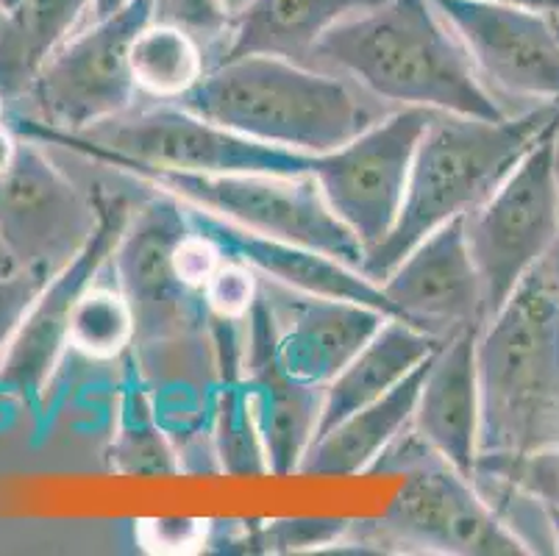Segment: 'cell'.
<instances>
[{
  "label": "cell",
  "mask_w": 559,
  "mask_h": 556,
  "mask_svg": "<svg viewBox=\"0 0 559 556\" xmlns=\"http://www.w3.org/2000/svg\"><path fill=\"white\" fill-rule=\"evenodd\" d=\"M390 109L504 120L512 111L485 86L435 0H381L329 28L312 50Z\"/></svg>",
  "instance_id": "cell-1"
},
{
  "label": "cell",
  "mask_w": 559,
  "mask_h": 556,
  "mask_svg": "<svg viewBox=\"0 0 559 556\" xmlns=\"http://www.w3.org/2000/svg\"><path fill=\"white\" fill-rule=\"evenodd\" d=\"M476 370L479 459L559 446V282L548 257L479 331Z\"/></svg>",
  "instance_id": "cell-2"
},
{
  "label": "cell",
  "mask_w": 559,
  "mask_h": 556,
  "mask_svg": "<svg viewBox=\"0 0 559 556\" xmlns=\"http://www.w3.org/2000/svg\"><path fill=\"white\" fill-rule=\"evenodd\" d=\"M179 106L264 145L301 153L343 147L393 111L343 73L282 56L221 61Z\"/></svg>",
  "instance_id": "cell-3"
},
{
  "label": "cell",
  "mask_w": 559,
  "mask_h": 556,
  "mask_svg": "<svg viewBox=\"0 0 559 556\" xmlns=\"http://www.w3.org/2000/svg\"><path fill=\"white\" fill-rule=\"evenodd\" d=\"M557 120L559 106H532L504 120L435 111L412 156L399 217L365 253L362 273L379 284L429 234L474 212Z\"/></svg>",
  "instance_id": "cell-4"
},
{
  "label": "cell",
  "mask_w": 559,
  "mask_h": 556,
  "mask_svg": "<svg viewBox=\"0 0 559 556\" xmlns=\"http://www.w3.org/2000/svg\"><path fill=\"white\" fill-rule=\"evenodd\" d=\"M7 122L17 137H28L43 145H59L120 176L145 187L167 192L190 206L217 214L234 226L267 237L287 239L318 253L337 259L348 268L362 270L365 248L350 228L340 221L320 192L312 176H271V173H181L165 167L140 165L126 156L90 145L70 131L43 126L23 111L9 109Z\"/></svg>",
  "instance_id": "cell-5"
},
{
  "label": "cell",
  "mask_w": 559,
  "mask_h": 556,
  "mask_svg": "<svg viewBox=\"0 0 559 556\" xmlns=\"http://www.w3.org/2000/svg\"><path fill=\"white\" fill-rule=\"evenodd\" d=\"M437 556H523L526 548L492 514L465 473L443 457H431L404 473L388 512L376 520H350L332 551Z\"/></svg>",
  "instance_id": "cell-6"
},
{
  "label": "cell",
  "mask_w": 559,
  "mask_h": 556,
  "mask_svg": "<svg viewBox=\"0 0 559 556\" xmlns=\"http://www.w3.org/2000/svg\"><path fill=\"white\" fill-rule=\"evenodd\" d=\"M559 120L485 203L462 217L487 320L559 242Z\"/></svg>",
  "instance_id": "cell-7"
},
{
  "label": "cell",
  "mask_w": 559,
  "mask_h": 556,
  "mask_svg": "<svg viewBox=\"0 0 559 556\" xmlns=\"http://www.w3.org/2000/svg\"><path fill=\"white\" fill-rule=\"evenodd\" d=\"M156 0H126L123 7L81 25L50 56L25 98L28 117L56 131L95 129L131 111L136 84L131 79L129 48L151 20Z\"/></svg>",
  "instance_id": "cell-8"
},
{
  "label": "cell",
  "mask_w": 559,
  "mask_h": 556,
  "mask_svg": "<svg viewBox=\"0 0 559 556\" xmlns=\"http://www.w3.org/2000/svg\"><path fill=\"white\" fill-rule=\"evenodd\" d=\"M148 198L131 206L123 234L111 251L109 270L134 315V348L148 354L190 336L210 334L203 295L176 273V245L190 234L185 203L148 187Z\"/></svg>",
  "instance_id": "cell-9"
},
{
  "label": "cell",
  "mask_w": 559,
  "mask_h": 556,
  "mask_svg": "<svg viewBox=\"0 0 559 556\" xmlns=\"http://www.w3.org/2000/svg\"><path fill=\"white\" fill-rule=\"evenodd\" d=\"M90 145L126 156L140 165L181 173H271L312 176L318 153L264 145L221 122L198 117L179 104L126 111L95 129L79 131Z\"/></svg>",
  "instance_id": "cell-10"
},
{
  "label": "cell",
  "mask_w": 559,
  "mask_h": 556,
  "mask_svg": "<svg viewBox=\"0 0 559 556\" xmlns=\"http://www.w3.org/2000/svg\"><path fill=\"white\" fill-rule=\"evenodd\" d=\"M98 223V198L56 167L43 142L20 137L17 156L0 176V237L17 270L59 273L84 251Z\"/></svg>",
  "instance_id": "cell-11"
},
{
  "label": "cell",
  "mask_w": 559,
  "mask_h": 556,
  "mask_svg": "<svg viewBox=\"0 0 559 556\" xmlns=\"http://www.w3.org/2000/svg\"><path fill=\"white\" fill-rule=\"evenodd\" d=\"M435 111L393 109L343 147L318 153L312 178L362 242L365 253L388 237L404 201L412 156Z\"/></svg>",
  "instance_id": "cell-12"
},
{
  "label": "cell",
  "mask_w": 559,
  "mask_h": 556,
  "mask_svg": "<svg viewBox=\"0 0 559 556\" xmlns=\"http://www.w3.org/2000/svg\"><path fill=\"white\" fill-rule=\"evenodd\" d=\"M435 7L501 104L559 106V12L490 0H435Z\"/></svg>",
  "instance_id": "cell-13"
},
{
  "label": "cell",
  "mask_w": 559,
  "mask_h": 556,
  "mask_svg": "<svg viewBox=\"0 0 559 556\" xmlns=\"http://www.w3.org/2000/svg\"><path fill=\"white\" fill-rule=\"evenodd\" d=\"M129 212L131 206L126 201L100 203V223L93 239L39 289L17 334L0 356V395L39 410L56 370L70 351V318L75 300L109 268Z\"/></svg>",
  "instance_id": "cell-14"
},
{
  "label": "cell",
  "mask_w": 559,
  "mask_h": 556,
  "mask_svg": "<svg viewBox=\"0 0 559 556\" xmlns=\"http://www.w3.org/2000/svg\"><path fill=\"white\" fill-rule=\"evenodd\" d=\"M393 318L449 343L487 323L479 273L467 251L465 223L451 221L418 242L379 282Z\"/></svg>",
  "instance_id": "cell-15"
},
{
  "label": "cell",
  "mask_w": 559,
  "mask_h": 556,
  "mask_svg": "<svg viewBox=\"0 0 559 556\" xmlns=\"http://www.w3.org/2000/svg\"><path fill=\"white\" fill-rule=\"evenodd\" d=\"M259 295L273 318L284 374L323 390L390 318L376 306L301 293L264 279H259Z\"/></svg>",
  "instance_id": "cell-16"
},
{
  "label": "cell",
  "mask_w": 559,
  "mask_h": 556,
  "mask_svg": "<svg viewBox=\"0 0 559 556\" xmlns=\"http://www.w3.org/2000/svg\"><path fill=\"white\" fill-rule=\"evenodd\" d=\"M242 387L262 440L267 473L293 476L312 448L323 412V387L304 385L284 374L276 356L273 318L259 295L246 323Z\"/></svg>",
  "instance_id": "cell-17"
},
{
  "label": "cell",
  "mask_w": 559,
  "mask_h": 556,
  "mask_svg": "<svg viewBox=\"0 0 559 556\" xmlns=\"http://www.w3.org/2000/svg\"><path fill=\"white\" fill-rule=\"evenodd\" d=\"M185 212L195 232L206 234L221 245L223 257L248 264L264 282L284 284V287L301 289V293L357 300V304L376 306L393 318V309H390L381 287L370 282L362 270L348 268V264L337 262L326 253L312 251V248H304V245L234 226L217 214L203 212L190 203H185Z\"/></svg>",
  "instance_id": "cell-18"
},
{
  "label": "cell",
  "mask_w": 559,
  "mask_h": 556,
  "mask_svg": "<svg viewBox=\"0 0 559 556\" xmlns=\"http://www.w3.org/2000/svg\"><path fill=\"white\" fill-rule=\"evenodd\" d=\"M479 331L454 336L435 351L426 367L409 426L415 435L471 478L479 459Z\"/></svg>",
  "instance_id": "cell-19"
},
{
  "label": "cell",
  "mask_w": 559,
  "mask_h": 556,
  "mask_svg": "<svg viewBox=\"0 0 559 556\" xmlns=\"http://www.w3.org/2000/svg\"><path fill=\"white\" fill-rule=\"evenodd\" d=\"M376 3L381 0H251L231 20L221 61L282 56L309 64L314 45L329 28Z\"/></svg>",
  "instance_id": "cell-20"
},
{
  "label": "cell",
  "mask_w": 559,
  "mask_h": 556,
  "mask_svg": "<svg viewBox=\"0 0 559 556\" xmlns=\"http://www.w3.org/2000/svg\"><path fill=\"white\" fill-rule=\"evenodd\" d=\"M440 345L443 343H437L435 336L404 323V320H384L381 329L368 340V345L323 390L318 437L326 435L329 428L343 423L354 412L379 401L381 395H388L412 370H418Z\"/></svg>",
  "instance_id": "cell-21"
},
{
  "label": "cell",
  "mask_w": 559,
  "mask_h": 556,
  "mask_svg": "<svg viewBox=\"0 0 559 556\" xmlns=\"http://www.w3.org/2000/svg\"><path fill=\"white\" fill-rule=\"evenodd\" d=\"M429 359L418 370H412L401 385H395L388 395H381L379 401L329 428L326 435H320L304 457L298 473L301 476H359V473H370L381 451L412 423Z\"/></svg>",
  "instance_id": "cell-22"
},
{
  "label": "cell",
  "mask_w": 559,
  "mask_h": 556,
  "mask_svg": "<svg viewBox=\"0 0 559 556\" xmlns=\"http://www.w3.org/2000/svg\"><path fill=\"white\" fill-rule=\"evenodd\" d=\"M86 14H95V0H20L0 12V95L9 109L25 98Z\"/></svg>",
  "instance_id": "cell-23"
},
{
  "label": "cell",
  "mask_w": 559,
  "mask_h": 556,
  "mask_svg": "<svg viewBox=\"0 0 559 556\" xmlns=\"http://www.w3.org/2000/svg\"><path fill=\"white\" fill-rule=\"evenodd\" d=\"M129 68L136 92L179 104L210 73V56L185 28L154 17L131 43Z\"/></svg>",
  "instance_id": "cell-24"
},
{
  "label": "cell",
  "mask_w": 559,
  "mask_h": 556,
  "mask_svg": "<svg viewBox=\"0 0 559 556\" xmlns=\"http://www.w3.org/2000/svg\"><path fill=\"white\" fill-rule=\"evenodd\" d=\"M111 468L123 476H176L181 473L179 453L156 417L148 385L142 381L134 359L117 398Z\"/></svg>",
  "instance_id": "cell-25"
},
{
  "label": "cell",
  "mask_w": 559,
  "mask_h": 556,
  "mask_svg": "<svg viewBox=\"0 0 559 556\" xmlns=\"http://www.w3.org/2000/svg\"><path fill=\"white\" fill-rule=\"evenodd\" d=\"M106 273V270H104ZM104 273L75 300L70 318V351L90 362H115L134 348V315L115 279Z\"/></svg>",
  "instance_id": "cell-26"
},
{
  "label": "cell",
  "mask_w": 559,
  "mask_h": 556,
  "mask_svg": "<svg viewBox=\"0 0 559 556\" xmlns=\"http://www.w3.org/2000/svg\"><path fill=\"white\" fill-rule=\"evenodd\" d=\"M212 440L221 473L228 476H262L267 473L262 440L248 406L242 374L221 376L212 412Z\"/></svg>",
  "instance_id": "cell-27"
},
{
  "label": "cell",
  "mask_w": 559,
  "mask_h": 556,
  "mask_svg": "<svg viewBox=\"0 0 559 556\" xmlns=\"http://www.w3.org/2000/svg\"><path fill=\"white\" fill-rule=\"evenodd\" d=\"M471 482L492 509V514L504 523L507 532L526 548V554H557L551 514L535 493H528L521 482L507 473L485 465L474 468Z\"/></svg>",
  "instance_id": "cell-28"
},
{
  "label": "cell",
  "mask_w": 559,
  "mask_h": 556,
  "mask_svg": "<svg viewBox=\"0 0 559 556\" xmlns=\"http://www.w3.org/2000/svg\"><path fill=\"white\" fill-rule=\"evenodd\" d=\"M350 520L345 518H289L271 520L251 532V551L262 554H314L332 551L345 540Z\"/></svg>",
  "instance_id": "cell-29"
},
{
  "label": "cell",
  "mask_w": 559,
  "mask_h": 556,
  "mask_svg": "<svg viewBox=\"0 0 559 556\" xmlns=\"http://www.w3.org/2000/svg\"><path fill=\"white\" fill-rule=\"evenodd\" d=\"M156 20L192 34L210 56V70L221 61L231 28V14L226 12L223 0H156Z\"/></svg>",
  "instance_id": "cell-30"
},
{
  "label": "cell",
  "mask_w": 559,
  "mask_h": 556,
  "mask_svg": "<svg viewBox=\"0 0 559 556\" xmlns=\"http://www.w3.org/2000/svg\"><path fill=\"white\" fill-rule=\"evenodd\" d=\"M201 295L210 318L246 320L259 300V275L248 264L226 259Z\"/></svg>",
  "instance_id": "cell-31"
},
{
  "label": "cell",
  "mask_w": 559,
  "mask_h": 556,
  "mask_svg": "<svg viewBox=\"0 0 559 556\" xmlns=\"http://www.w3.org/2000/svg\"><path fill=\"white\" fill-rule=\"evenodd\" d=\"M210 537L212 520L203 518H145L134 527V540L145 554H201L210 551Z\"/></svg>",
  "instance_id": "cell-32"
},
{
  "label": "cell",
  "mask_w": 559,
  "mask_h": 556,
  "mask_svg": "<svg viewBox=\"0 0 559 556\" xmlns=\"http://www.w3.org/2000/svg\"><path fill=\"white\" fill-rule=\"evenodd\" d=\"M476 465L492 468L515 482H521L528 493H535L546 507L559 509V446L543 448L537 453L515 459V462H492V459H476Z\"/></svg>",
  "instance_id": "cell-33"
},
{
  "label": "cell",
  "mask_w": 559,
  "mask_h": 556,
  "mask_svg": "<svg viewBox=\"0 0 559 556\" xmlns=\"http://www.w3.org/2000/svg\"><path fill=\"white\" fill-rule=\"evenodd\" d=\"M48 279L50 275L32 273V270H14L9 275H0V356L14 340L28 306L34 304Z\"/></svg>",
  "instance_id": "cell-34"
},
{
  "label": "cell",
  "mask_w": 559,
  "mask_h": 556,
  "mask_svg": "<svg viewBox=\"0 0 559 556\" xmlns=\"http://www.w3.org/2000/svg\"><path fill=\"white\" fill-rule=\"evenodd\" d=\"M173 262H176V273H179L181 282L195 289V293H201L206 282L217 273V268L226 262V257H223L221 245L215 239L190 228V234L176 245Z\"/></svg>",
  "instance_id": "cell-35"
},
{
  "label": "cell",
  "mask_w": 559,
  "mask_h": 556,
  "mask_svg": "<svg viewBox=\"0 0 559 556\" xmlns=\"http://www.w3.org/2000/svg\"><path fill=\"white\" fill-rule=\"evenodd\" d=\"M17 147H20L17 131H14L9 122H0V176L12 167L14 156H17Z\"/></svg>",
  "instance_id": "cell-36"
},
{
  "label": "cell",
  "mask_w": 559,
  "mask_h": 556,
  "mask_svg": "<svg viewBox=\"0 0 559 556\" xmlns=\"http://www.w3.org/2000/svg\"><path fill=\"white\" fill-rule=\"evenodd\" d=\"M490 3H510V7L537 9V12H559V0H490Z\"/></svg>",
  "instance_id": "cell-37"
},
{
  "label": "cell",
  "mask_w": 559,
  "mask_h": 556,
  "mask_svg": "<svg viewBox=\"0 0 559 556\" xmlns=\"http://www.w3.org/2000/svg\"><path fill=\"white\" fill-rule=\"evenodd\" d=\"M17 270V264H14V257L9 253L7 242H3V237H0V275H9Z\"/></svg>",
  "instance_id": "cell-38"
},
{
  "label": "cell",
  "mask_w": 559,
  "mask_h": 556,
  "mask_svg": "<svg viewBox=\"0 0 559 556\" xmlns=\"http://www.w3.org/2000/svg\"><path fill=\"white\" fill-rule=\"evenodd\" d=\"M123 3H126V0H95V17L115 12V9H120Z\"/></svg>",
  "instance_id": "cell-39"
},
{
  "label": "cell",
  "mask_w": 559,
  "mask_h": 556,
  "mask_svg": "<svg viewBox=\"0 0 559 556\" xmlns=\"http://www.w3.org/2000/svg\"><path fill=\"white\" fill-rule=\"evenodd\" d=\"M248 3H251V0H223V7H226V12L231 14V20L237 17V14H240Z\"/></svg>",
  "instance_id": "cell-40"
},
{
  "label": "cell",
  "mask_w": 559,
  "mask_h": 556,
  "mask_svg": "<svg viewBox=\"0 0 559 556\" xmlns=\"http://www.w3.org/2000/svg\"><path fill=\"white\" fill-rule=\"evenodd\" d=\"M548 514H551V527H554V543H557V554H559V509L548 507Z\"/></svg>",
  "instance_id": "cell-41"
},
{
  "label": "cell",
  "mask_w": 559,
  "mask_h": 556,
  "mask_svg": "<svg viewBox=\"0 0 559 556\" xmlns=\"http://www.w3.org/2000/svg\"><path fill=\"white\" fill-rule=\"evenodd\" d=\"M548 259H551V264H554V273H557V282H559V242L554 245V248H551V253H548Z\"/></svg>",
  "instance_id": "cell-42"
},
{
  "label": "cell",
  "mask_w": 559,
  "mask_h": 556,
  "mask_svg": "<svg viewBox=\"0 0 559 556\" xmlns=\"http://www.w3.org/2000/svg\"><path fill=\"white\" fill-rule=\"evenodd\" d=\"M7 115H9V104L3 100V95H0V122H7Z\"/></svg>",
  "instance_id": "cell-43"
},
{
  "label": "cell",
  "mask_w": 559,
  "mask_h": 556,
  "mask_svg": "<svg viewBox=\"0 0 559 556\" xmlns=\"http://www.w3.org/2000/svg\"><path fill=\"white\" fill-rule=\"evenodd\" d=\"M20 0H0V12H9V9L17 7Z\"/></svg>",
  "instance_id": "cell-44"
},
{
  "label": "cell",
  "mask_w": 559,
  "mask_h": 556,
  "mask_svg": "<svg viewBox=\"0 0 559 556\" xmlns=\"http://www.w3.org/2000/svg\"><path fill=\"white\" fill-rule=\"evenodd\" d=\"M557 181H559V156H557Z\"/></svg>",
  "instance_id": "cell-45"
}]
</instances>
